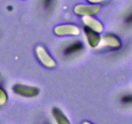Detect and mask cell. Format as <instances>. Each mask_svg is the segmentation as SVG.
I'll return each mask as SVG.
<instances>
[{
  "label": "cell",
  "instance_id": "1",
  "mask_svg": "<svg viewBox=\"0 0 132 124\" xmlns=\"http://www.w3.org/2000/svg\"><path fill=\"white\" fill-rule=\"evenodd\" d=\"M121 41L117 36L113 34H105L101 36L97 50H117L120 48Z\"/></svg>",
  "mask_w": 132,
  "mask_h": 124
},
{
  "label": "cell",
  "instance_id": "2",
  "mask_svg": "<svg viewBox=\"0 0 132 124\" xmlns=\"http://www.w3.org/2000/svg\"><path fill=\"white\" fill-rule=\"evenodd\" d=\"M53 32L59 37H75L79 36L81 29L76 24L64 23L56 26Z\"/></svg>",
  "mask_w": 132,
  "mask_h": 124
},
{
  "label": "cell",
  "instance_id": "3",
  "mask_svg": "<svg viewBox=\"0 0 132 124\" xmlns=\"http://www.w3.org/2000/svg\"><path fill=\"white\" fill-rule=\"evenodd\" d=\"M35 54L38 61L44 67L53 69L56 65L55 59L51 55L45 47L38 45L35 49Z\"/></svg>",
  "mask_w": 132,
  "mask_h": 124
},
{
  "label": "cell",
  "instance_id": "4",
  "mask_svg": "<svg viewBox=\"0 0 132 124\" xmlns=\"http://www.w3.org/2000/svg\"><path fill=\"white\" fill-rule=\"evenodd\" d=\"M12 90L14 94L25 98H34L40 93V89L38 87L21 83L14 85Z\"/></svg>",
  "mask_w": 132,
  "mask_h": 124
},
{
  "label": "cell",
  "instance_id": "5",
  "mask_svg": "<svg viewBox=\"0 0 132 124\" xmlns=\"http://www.w3.org/2000/svg\"><path fill=\"white\" fill-rule=\"evenodd\" d=\"M100 11L101 7L99 5L91 3L77 5L73 9L74 13L81 17L85 16H95L99 13Z\"/></svg>",
  "mask_w": 132,
  "mask_h": 124
},
{
  "label": "cell",
  "instance_id": "6",
  "mask_svg": "<svg viewBox=\"0 0 132 124\" xmlns=\"http://www.w3.org/2000/svg\"><path fill=\"white\" fill-rule=\"evenodd\" d=\"M82 22L84 27L98 34L102 33L104 30V26L102 23L94 16H85L82 17Z\"/></svg>",
  "mask_w": 132,
  "mask_h": 124
},
{
  "label": "cell",
  "instance_id": "7",
  "mask_svg": "<svg viewBox=\"0 0 132 124\" xmlns=\"http://www.w3.org/2000/svg\"><path fill=\"white\" fill-rule=\"evenodd\" d=\"M84 34L85 38H86V42L90 48L93 49H96L98 46V44L101 40V36L99 34L94 32L93 30L87 29V28H83Z\"/></svg>",
  "mask_w": 132,
  "mask_h": 124
},
{
  "label": "cell",
  "instance_id": "8",
  "mask_svg": "<svg viewBox=\"0 0 132 124\" xmlns=\"http://www.w3.org/2000/svg\"><path fill=\"white\" fill-rule=\"evenodd\" d=\"M51 113L52 116L56 124H71L69 118L58 107H53L52 109Z\"/></svg>",
  "mask_w": 132,
  "mask_h": 124
},
{
  "label": "cell",
  "instance_id": "9",
  "mask_svg": "<svg viewBox=\"0 0 132 124\" xmlns=\"http://www.w3.org/2000/svg\"><path fill=\"white\" fill-rule=\"evenodd\" d=\"M82 48V44H81L80 42H75L71 44H69V47L66 48V50L65 52V54H72L75 53L76 52H78Z\"/></svg>",
  "mask_w": 132,
  "mask_h": 124
},
{
  "label": "cell",
  "instance_id": "10",
  "mask_svg": "<svg viewBox=\"0 0 132 124\" xmlns=\"http://www.w3.org/2000/svg\"><path fill=\"white\" fill-rule=\"evenodd\" d=\"M8 102V95L3 87H0V107H3Z\"/></svg>",
  "mask_w": 132,
  "mask_h": 124
},
{
  "label": "cell",
  "instance_id": "11",
  "mask_svg": "<svg viewBox=\"0 0 132 124\" xmlns=\"http://www.w3.org/2000/svg\"><path fill=\"white\" fill-rule=\"evenodd\" d=\"M86 1H87V2L88 3H91V4L94 5H99L108 2V0H86Z\"/></svg>",
  "mask_w": 132,
  "mask_h": 124
},
{
  "label": "cell",
  "instance_id": "12",
  "mask_svg": "<svg viewBox=\"0 0 132 124\" xmlns=\"http://www.w3.org/2000/svg\"><path fill=\"white\" fill-rule=\"evenodd\" d=\"M81 124H93V123H92L88 121H84L81 123Z\"/></svg>",
  "mask_w": 132,
  "mask_h": 124
}]
</instances>
